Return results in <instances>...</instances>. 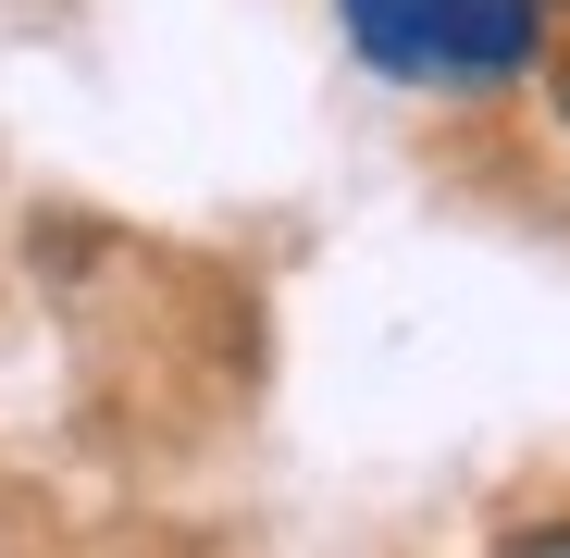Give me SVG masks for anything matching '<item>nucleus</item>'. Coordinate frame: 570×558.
<instances>
[{
  "label": "nucleus",
  "mask_w": 570,
  "mask_h": 558,
  "mask_svg": "<svg viewBox=\"0 0 570 558\" xmlns=\"http://www.w3.org/2000/svg\"><path fill=\"white\" fill-rule=\"evenodd\" d=\"M558 112H570V87H558Z\"/></svg>",
  "instance_id": "obj_3"
},
{
  "label": "nucleus",
  "mask_w": 570,
  "mask_h": 558,
  "mask_svg": "<svg viewBox=\"0 0 570 558\" xmlns=\"http://www.w3.org/2000/svg\"><path fill=\"white\" fill-rule=\"evenodd\" d=\"M509 558H570V521H558V533H521Z\"/></svg>",
  "instance_id": "obj_2"
},
{
  "label": "nucleus",
  "mask_w": 570,
  "mask_h": 558,
  "mask_svg": "<svg viewBox=\"0 0 570 558\" xmlns=\"http://www.w3.org/2000/svg\"><path fill=\"white\" fill-rule=\"evenodd\" d=\"M347 26L397 75H521L533 62V0H347Z\"/></svg>",
  "instance_id": "obj_1"
}]
</instances>
